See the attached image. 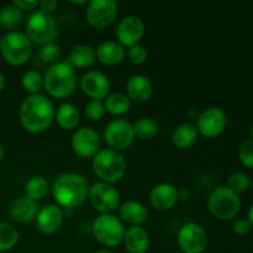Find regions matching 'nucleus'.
I'll return each mask as SVG.
<instances>
[{"label": "nucleus", "mask_w": 253, "mask_h": 253, "mask_svg": "<svg viewBox=\"0 0 253 253\" xmlns=\"http://www.w3.org/2000/svg\"><path fill=\"white\" fill-rule=\"evenodd\" d=\"M105 110L111 115L120 116L127 113L131 108V100L125 93H113L109 94L104 100Z\"/></svg>", "instance_id": "nucleus-27"}, {"label": "nucleus", "mask_w": 253, "mask_h": 253, "mask_svg": "<svg viewBox=\"0 0 253 253\" xmlns=\"http://www.w3.org/2000/svg\"><path fill=\"white\" fill-rule=\"evenodd\" d=\"M100 136L91 127L78 128L72 137V148L82 158L94 157L100 151Z\"/></svg>", "instance_id": "nucleus-15"}, {"label": "nucleus", "mask_w": 253, "mask_h": 253, "mask_svg": "<svg viewBox=\"0 0 253 253\" xmlns=\"http://www.w3.org/2000/svg\"><path fill=\"white\" fill-rule=\"evenodd\" d=\"M57 124L62 130L71 131L78 126L79 119V111L77 106L72 103H63L58 106L56 110V115H54Z\"/></svg>", "instance_id": "nucleus-26"}, {"label": "nucleus", "mask_w": 253, "mask_h": 253, "mask_svg": "<svg viewBox=\"0 0 253 253\" xmlns=\"http://www.w3.org/2000/svg\"><path fill=\"white\" fill-rule=\"evenodd\" d=\"M197 126L192 123H183L179 126H177L172 135V141L175 145V147L180 150H187L190 148L198 140Z\"/></svg>", "instance_id": "nucleus-25"}, {"label": "nucleus", "mask_w": 253, "mask_h": 253, "mask_svg": "<svg viewBox=\"0 0 253 253\" xmlns=\"http://www.w3.org/2000/svg\"><path fill=\"white\" fill-rule=\"evenodd\" d=\"M247 217H249V222H250V225H251V226L253 227V204L251 205V207H250V209H249V212H247Z\"/></svg>", "instance_id": "nucleus-42"}, {"label": "nucleus", "mask_w": 253, "mask_h": 253, "mask_svg": "<svg viewBox=\"0 0 253 253\" xmlns=\"http://www.w3.org/2000/svg\"><path fill=\"white\" fill-rule=\"evenodd\" d=\"M57 6H58V1H56V0H42V1H39L40 11L44 12V14L52 15V12L56 10Z\"/></svg>", "instance_id": "nucleus-40"}, {"label": "nucleus", "mask_w": 253, "mask_h": 253, "mask_svg": "<svg viewBox=\"0 0 253 253\" xmlns=\"http://www.w3.org/2000/svg\"><path fill=\"white\" fill-rule=\"evenodd\" d=\"M252 188H253V184H252Z\"/></svg>", "instance_id": "nucleus-50"}, {"label": "nucleus", "mask_w": 253, "mask_h": 253, "mask_svg": "<svg viewBox=\"0 0 253 253\" xmlns=\"http://www.w3.org/2000/svg\"><path fill=\"white\" fill-rule=\"evenodd\" d=\"M252 137H253V126H252Z\"/></svg>", "instance_id": "nucleus-48"}, {"label": "nucleus", "mask_w": 253, "mask_h": 253, "mask_svg": "<svg viewBox=\"0 0 253 253\" xmlns=\"http://www.w3.org/2000/svg\"><path fill=\"white\" fill-rule=\"evenodd\" d=\"M197 130L208 138L221 135L226 127V114L220 108H208L197 118Z\"/></svg>", "instance_id": "nucleus-13"}, {"label": "nucleus", "mask_w": 253, "mask_h": 253, "mask_svg": "<svg viewBox=\"0 0 253 253\" xmlns=\"http://www.w3.org/2000/svg\"><path fill=\"white\" fill-rule=\"evenodd\" d=\"M39 204L27 195L15 198L9 207V215L12 221L17 224H27L36 219L39 214Z\"/></svg>", "instance_id": "nucleus-18"}, {"label": "nucleus", "mask_w": 253, "mask_h": 253, "mask_svg": "<svg viewBox=\"0 0 253 253\" xmlns=\"http://www.w3.org/2000/svg\"><path fill=\"white\" fill-rule=\"evenodd\" d=\"M96 61L95 49L88 44L74 46L68 53V62L73 68H88Z\"/></svg>", "instance_id": "nucleus-24"}, {"label": "nucleus", "mask_w": 253, "mask_h": 253, "mask_svg": "<svg viewBox=\"0 0 253 253\" xmlns=\"http://www.w3.org/2000/svg\"><path fill=\"white\" fill-rule=\"evenodd\" d=\"M72 4L74 5H83V4H86L85 0H83V1H72Z\"/></svg>", "instance_id": "nucleus-47"}, {"label": "nucleus", "mask_w": 253, "mask_h": 253, "mask_svg": "<svg viewBox=\"0 0 253 253\" xmlns=\"http://www.w3.org/2000/svg\"><path fill=\"white\" fill-rule=\"evenodd\" d=\"M22 11L14 4L5 5L0 9V26L10 31H16L22 22Z\"/></svg>", "instance_id": "nucleus-28"}, {"label": "nucleus", "mask_w": 253, "mask_h": 253, "mask_svg": "<svg viewBox=\"0 0 253 253\" xmlns=\"http://www.w3.org/2000/svg\"><path fill=\"white\" fill-rule=\"evenodd\" d=\"M40 57H41V59L44 62V63L54 64L58 62L59 57H61V48H59L58 44L54 43V42L47 43L41 47Z\"/></svg>", "instance_id": "nucleus-34"}, {"label": "nucleus", "mask_w": 253, "mask_h": 253, "mask_svg": "<svg viewBox=\"0 0 253 253\" xmlns=\"http://www.w3.org/2000/svg\"><path fill=\"white\" fill-rule=\"evenodd\" d=\"M251 229H252V226L250 225L249 220H246V219H239V220H236L234 224L235 234L240 235V236L247 235L250 231H251Z\"/></svg>", "instance_id": "nucleus-39"}, {"label": "nucleus", "mask_w": 253, "mask_h": 253, "mask_svg": "<svg viewBox=\"0 0 253 253\" xmlns=\"http://www.w3.org/2000/svg\"><path fill=\"white\" fill-rule=\"evenodd\" d=\"M58 24L52 15L35 10L29 15L25 24V34L34 43L44 46L54 42L58 36Z\"/></svg>", "instance_id": "nucleus-5"}, {"label": "nucleus", "mask_w": 253, "mask_h": 253, "mask_svg": "<svg viewBox=\"0 0 253 253\" xmlns=\"http://www.w3.org/2000/svg\"><path fill=\"white\" fill-rule=\"evenodd\" d=\"M77 86L76 69L67 61L51 64L43 76V88L49 96L64 99L71 95Z\"/></svg>", "instance_id": "nucleus-3"}, {"label": "nucleus", "mask_w": 253, "mask_h": 253, "mask_svg": "<svg viewBox=\"0 0 253 253\" xmlns=\"http://www.w3.org/2000/svg\"><path fill=\"white\" fill-rule=\"evenodd\" d=\"M135 138L140 141H150L158 133V124L152 118H140L132 125Z\"/></svg>", "instance_id": "nucleus-29"}, {"label": "nucleus", "mask_w": 253, "mask_h": 253, "mask_svg": "<svg viewBox=\"0 0 253 253\" xmlns=\"http://www.w3.org/2000/svg\"><path fill=\"white\" fill-rule=\"evenodd\" d=\"M96 59L105 66L113 67L121 63L126 56L125 48L118 41L106 40L96 47Z\"/></svg>", "instance_id": "nucleus-23"}, {"label": "nucleus", "mask_w": 253, "mask_h": 253, "mask_svg": "<svg viewBox=\"0 0 253 253\" xmlns=\"http://www.w3.org/2000/svg\"><path fill=\"white\" fill-rule=\"evenodd\" d=\"M73 210L74 209H62V211H63V217H72Z\"/></svg>", "instance_id": "nucleus-43"}, {"label": "nucleus", "mask_w": 253, "mask_h": 253, "mask_svg": "<svg viewBox=\"0 0 253 253\" xmlns=\"http://www.w3.org/2000/svg\"><path fill=\"white\" fill-rule=\"evenodd\" d=\"M19 241V231L9 222H0V252L14 249Z\"/></svg>", "instance_id": "nucleus-31"}, {"label": "nucleus", "mask_w": 253, "mask_h": 253, "mask_svg": "<svg viewBox=\"0 0 253 253\" xmlns=\"http://www.w3.org/2000/svg\"><path fill=\"white\" fill-rule=\"evenodd\" d=\"M81 88L90 100H105L110 93V81L100 71H88L81 79Z\"/></svg>", "instance_id": "nucleus-16"}, {"label": "nucleus", "mask_w": 253, "mask_h": 253, "mask_svg": "<svg viewBox=\"0 0 253 253\" xmlns=\"http://www.w3.org/2000/svg\"><path fill=\"white\" fill-rule=\"evenodd\" d=\"M0 53L10 66L20 67L31 57L32 42L25 32L10 31L1 37Z\"/></svg>", "instance_id": "nucleus-6"}, {"label": "nucleus", "mask_w": 253, "mask_h": 253, "mask_svg": "<svg viewBox=\"0 0 253 253\" xmlns=\"http://www.w3.org/2000/svg\"><path fill=\"white\" fill-rule=\"evenodd\" d=\"M127 59L135 66H141V64L146 63L147 61V49L142 46V44H135V46L130 47L127 49Z\"/></svg>", "instance_id": "nucleus-37"}, {"label": "nucleus", "mask_w": 253, "mask_h": 253, "mask_svg": "<svg viewBox=\"0 0 253 253\" xmlns=\"http://www.w3.org/2000/svg\"><path fill=\"white\" fill-rule=\"evenodd\" d=\"M177 241L184 253H203L208 247V234L202 225L187 222L178 231Z\"/></svg>", "instance_id": "nucleus-12"}, {"label": "nucleus", "mask_w": 253, "mask_h": 253, "mask_svg": "<svg viewBox=\"0 0 253 253\" xmlns=\"http://www.w3.org/2000/svg\"><path fill=\"white\" fill-rule=\"evenodd\" d=\"M152 83L142 74H133L126 82V95L136 103H146L152 96Z\"/></svg>", "instance_id": "nucleus-20"}, {"label": "nucleus", "mask_w": 253, "mask_h": 253, "mask_svg": "<svg viewBox=\"0 0 253 253\" xmlns=\"http://www.w3.org/2000/svg\"><path fill=\"white\" fill-rule=\"evenodd\" d=\"M0 42H1V36H0Z\"/></svg>", "instance_id": "nucleus-49"}, {"label": "nucleus", "mask_w": 253, "mask_h": 253, "mask_svg": "<svg viewBox=\"0 0 253 253\" xmlns=\"http://www.w3.org/2000/svg\"><path fill=\"white\" fill-rule=\"evenodd\" d=\"M96 241L105 247H116L123 242L125 227L123 221L113 214H100L91 224Z\"/></svg>", "instance_id": "nucleus-7"}, {"label": "nucleus", "mask_w": 253, "mask_h": 253, "mask_svg": "<svg viewBox=\"0 0 253 253\" xmlns=\"http://www.w3.org/2000/svg\"><path fill=\"white\" fill-rule=\"evenodd\" d=\"M88 199L91 207L100 214H113L120 207V193L113 184L96 182L89 188Z\"/></svg>", "instance_id": "nucleus-9"}, {"label": "nucleus", "mask_w": 253, "mask_h": 253, "mask_svg": "<svg viewBox=\"0 0 253 253\" xmlns=\"http://www.w3.org/2000/svg\"><path fill=\"white\" fill-rule=\"evenodd\" d=\"M118 12L119 5L114 0H91L86 4L85 17L91 27L101 30L115 21Z\"/></svg>", "instance_id": "nucleus-11"}, {"label": "nucleus", "mask_w": 253, "mask_h": 253, "mask_svg": "<svg viewBox=\"0 0 253 253\" xmlns=\"http://www.w3.org/2000/svg\"><path fill=\"white\" fill-rule=\"evenodd\" d=\"M120 217L130 226H142L148 220V210L142 203L136 200H126L119 207Z\"/></svg>", "instance_id": "nucleus-21"}, {"label": "nucleus", "mask_w": 253, "mask_h": 253, "mask_svg": "<svg viewBox=\"0 0 253 253\" xmlns=\"http://www.w3.org/2000/svg\"><path fill=\"white\" fill-rule=\"evenodd\" d=\"M93 169L100 182L114 184L125 175L126 161L118 151L103 148L93 157Z\"/></svg>", "instance_id": "nucleus-4"}, {"label": "nucleus", "mask_w": 253, "mask_h": 253, "mask_svg": "<svg viewBox=\"0 0 253 253\" xmlns=\"http://www.w3.org/2000/svg\"><path fill=\"white\" fill-rule=\"evenodd\" d=\"M49 190V184L47 182V179L42 175H35L31 177L27 180L26 185H25V192L29 198H31L32 200L37 202V200H41L48 194Z\"/></svg>", "instance_id": "nucleus-30"}, {"label": "nucleus", "mask_w": 253, "mask_h": 253, "mask_svg": "<svg viewBox=\"0 0 253 253\" xmlns=\"http://www.w3.org/2000/svg\"><path fill=\"white\" fill-rule=\"evenodd\" d=\"M56 115L53 103L43 94L29 95L21 103L19 119L21 126L30 133H41L48 130Z\"/></svg>", "instance_id": "nucleus-1"}, {"label": "nucleus", "mask_w": 253, "mask_h": 253, "mask_svg": "<svg viewBox=\"0 0 253 253\" xmlns=\"http://www.w3.org/2000/svg\"><path fill=\"white\" fill-rule=\"evenodd\" d=\"M103 136L109 148L118 152L130 148L135 141L132 124L124 119H115L110 121L104 128Z\"/></svg>", "instance_id": "nucleus-10"}, {"label": "nucleus", "mask_w": 253, "mask_h": 253, "mask_svg": "<svg viewBox=\"0 0 253 253\" xmlns=\"http://www.w3.org/2000/svg\"><path fill=\"white\" fill-rule=\"evenodd\" d=\"M123 244L128 253H146L150 249V237L141 226H130L125 230Z\"/></svg>", "instance_id": "nucleus-22"}, {"label": "nucleus", "mask_w": 253, "mask_h": 253, "mask_svg": "<svg viewBox=\"0 0 253 253\" xmlns=\"http://www.w3.org/2000/svg\"><path fill=\"white\" fill-rule=\"evenodd\" d=\"M12 4L21 11L32 12L36 7H39V1H35V0H14Z\"/></svg>", "instance_id": "nucleus-38"}, {"label": "nucleus", "mask_w": 253, "mask_h": 253, "mask_svg": "<svg viewBox=\"0 0 253 253\" xmlns=\"http://www.w3.org/2000/svg\"><path fill=\"white\" fill-rule=\"evenodd\" d=\"M4 88H5V77H4V74L0 72V93H1L2 89Z\"/></svg>", "instance_id": "nucleus-44"}, {"label": "nucleus", "mask_w": 253, "mask_h": 253, "mask_svg": "<svg viewBox=\"0 0 253 253\" xmlns=\"http://www.w3.org/2000/svg\"><path fill=\"white\" fill-rule=\"evenodd\" d=\"M21 85L30 95L39 94L43 88V76L37 71H26L21 77Z\"/></svg>", "instance_id": "nucleus-32"}, {"label": "nucleus", "mask_w": 253, "mask_h": 253, "mask_svg": "<svg viewBox=\"0 0 253 253\" xmlns=\"http://www.w3.org/2000/svg\"><path fill=\"white\" fill-rule=\"evenodd\" d=\"M190 195H192V193H190L189 188H178V198H179V200H188L190 198Z\"/></svg>", "instance_id": "nucleus-41"}, {"label": "nucleus", "mask_w": 253, "mask_h": 253, "mask_svg": "<svg viewBox=\"0 0 253 253\" xmlns=\"http://www.w3.org/2000/svg\"><path fill=\"white\" fill-rule=\"evenodd\" d=\"M250 184H251L250 178L247 177L245 173L236 172V173H232V174L227 178L226 187L229 188L230 190L236 193V194H239V193L246 192V190L250 188Z\"/></svg>", "instance_id": "nucleus-33"}, {"label": "nucleus", "mask_w": 253, "mask_h": 253, "mask_svg": "<svg viewBox=\"0 0 253 253\" xmlns=\"http://www.w3.org/2000/svg\"><path fill=\"white\" fill-rule=\"evenodd\" d=\"M239 158L247 168H253V140L242 141L239 147Z\"/></svg>", "instance_id": "nucleus-36"}, {"label": "nucleus", "mask_w": 253, "mask_h": 253, "mask_svg": "<svg viewBox=\"0 0 253 253\" xmlns=\"http://www.w3.org/2000/svg\"><path fill=\"white\" fill-rule=\"evenodd\" d=\"M210 212L219 220H231L237 215L241 208L239 194L221 185L215 188L208 199Z\"/></svg>", "instance_id": "nucleus-8"}, {"label": "nucleus", "mask_w": 253, "mask_h": 253, "mask_svg": "<svg viewBox=\"0 0 253 253\" xmlns=\"http://www.w3.org/2000/svg\"><path fill=\"white\" fill-rule=\"evenodd\" d=\"M179 202L178 188L170 183H160L150 192V203L155 209L167 211L173 209Z\"/></svg>", "instance_id": "nucleus-19"}, {"label": "nucleus", "mask_w": 253, "mask_h": 253, "mask_svg": "<svg viewBox=\"0 0 253 253\" xmlns=\"http://www.w3.org/2000/svg\"><path fill=\"white\" fill-rule=\"evenodd\" d=\"M2 158H4V148H2V146L0 145V162L2 161Z\"/></svg>", "instance_id": "nucleus-45"}, {"label": "nucleus", "mask_w": 253, "mask_h": 253, "mask_svg": "<svg viewBox=\"0 0 253 253\" xmlns=\"http://www.w3.org/2000/svg\"><path fill=\"white\" fill-rule=\"evenodd\" d=\"M105 105L104 101L89 100L85 105V115L91 121H100L105 116Z\"/></svg>", "instance_id": "nucleus-35"}, {"label": "nucleus", "mask_w": 253, "mask_h": 253, "mask_svg": "<svg viewBox=\"0 0 253 253\" xmlns=\"http://www.w3.org/2000/svg\"><path fill=\"white\" fill-rule=\"evenodd\" d=\"M93 253H114L111 251H109V250H98V251L93 252Z\"/></svg>", "instance_id": "nucleus-46"}, {"label": "nucleus", "mask_w": 253, "mask_h": 253, "mask_svg": "<svg viewBox=\"0 0 253 253\" xmlns=\"http://www.w3.org/2000/svg\"><path fill=\"white\" fill-rule=\"evenodd\" d=\"M88 180L78 173H63L54 179L52 194L62 209H74L83 204L89 194Z\"/></svg>", "instance_id": "nucleus-2"}, {"label": "nucleus", "mask_w": 253, "mask_h": 253, "mask_svg": "<svg viewBox=\"0 0 253 253\" xmlns=\"http://www.w3.org/2000/svg\"><path fill=\"white\" fill-rule=\"evenodd\" d=\"M145 35V24L142 19L136 15H128L125 16L116 27V39L121 46L132 47L138 44Z\"/></svg>", "instance_id": "nucleus-14"}, {"label": "nucleus", "mask_w": 253, "mask_h": 253, "mask_svg": "<svg viewBox=\"0 0 253 253\" xmlns=\"http://www.w3.org/2000/svg\"><path fill=\"white\" fill-rule=\"evenodd\" d=\"M63 211L57 204H48L39 210L36 219V227L41 234L52 235L61 229L63 224Z\"/></svg>", "instance_id": "nucleus-17"}]
</instances>
